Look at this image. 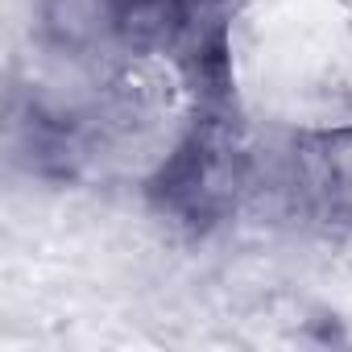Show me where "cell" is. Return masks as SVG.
Returning a JSON list of instances; mask_svg holds the SVG:
<instances>
[{"mask_svg": "<svg viewBox=\"0 0 352 352\" xmlns=\"http://www.w3.org/2000/svg\"><path fill=\"white\" fill-rule=\"evenodd\" d=\"M116 30L137 46H174V42H199L204 46V13L208 0H108Z\"/></svg>", "mask_w": 352, "mask_h": 352, "instance_id": "1", "label": "cell"}]
</instances>
